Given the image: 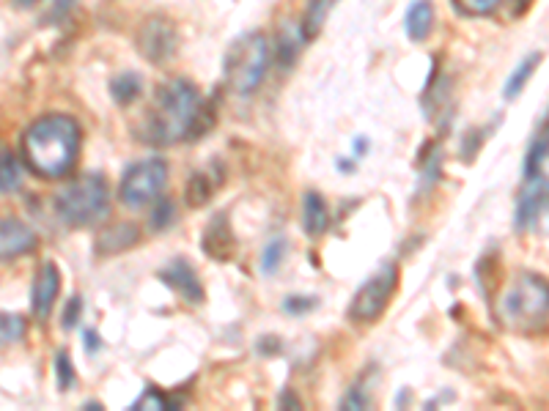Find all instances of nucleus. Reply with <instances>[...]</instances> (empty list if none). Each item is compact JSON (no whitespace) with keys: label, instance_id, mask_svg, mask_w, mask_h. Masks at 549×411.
<instances>
[{"label":"nucleus","instance_id":"obj_1","mask_svg":"<svg viewBox=\"0 0 549 411\" xmlns=\"http://www.w3.org/2000/svg\"><path fill=\"white\" fill-rule=\"evenodd\" d=\"M215 127V105H209L201 91L187 77H173L162 83L154 102L140 118L138 137L154 148L176 146L184 140H198Z\"/></svg>","mask_w":549,"mask_h":411},{"label":"nucleus","instance_id":"obj_2","mask_svg":"<svg viewBox=\"0 0 549 411\" xmlns=\"http://www.w3.org/2000/svg\"><path fill=\"white\" fill-rule=\"evenodd\" d=\"M25 165L42 179H64L80 157V124L72 116H44L22 135Z\"/></svg>","mask_w":549,"mask_h":411},{"label":"nucleus","instance_id":"obj_3","mask_svg":"<svg viewBox=\"0 0 549 411\" xmlns=\"http://www.w3.org/2000/svg\"><path fill=\"white\" fill-rule=\"evenodd\" d=\"M549 291L541 274H519L500 299V321L519 335H539L547 329Z\"/></svg>","mask_w":549,"mask_h":411},{"label":"nucleus","instance_id":"obj_4","mask_svg":"<svg viewBox=\"0 0 549 411\" xmlns=\"http://www.w3.org/2000/svg\"><path fill=\"white\" fill-rule=\"evenodd\" d=\"M270 69V42L261 31H250L237 36L226 50L223 74L228 88L237 96L256 94Z\"/></svg>","mask_w":549,"mask_h":411},{"label":"nucleus","instance_id":"obj_5","mask_svg":"<svg viewBox=\"0 0 549 411\" xmlns=\"http://www.w3.org/2000/svg\"><path fill=\"white\" fill-rule=\"evenodd\" d=\"M55 214L58 220L69 225V228H86L94 222L105 220L110 209V195H108V181L97 176V173H88L80 176L72 184H66L64 190L55 195Z\"/></svg>","mask_w":549,"mask_h":411},{"label":"nucleus","instance_id":"obj_6","mask_svg":"<svg viewBox=\"0 0 549 411\" xmlns=\"http://www.w3.org/2000/svg\"><path fill=\"white\" fill-rule=\"evenodd\" d=\"M168 184V165L162 159H140L124 170L119 184V198L127 209H146L162 198Z\"/></svg>","mask_w":549,"mask_h":411},{"label":"nucleus","instance_id":"obj_7","mask_svg":"<svg viewBox=\"0 0 549 411\" xmlns=\"http://www.w3.org/2000/svg\"><path fill=\"white\" fill-rule=\"evenodd\" d=\"M396 288H399V266L385 264L357 288L355 299L349 305V321L352 324H374L388 310Z\"/></svg>","mask_w":549,"mask_h":411},{"label":"nucleus","instance_id":"obj_8","mask_svg":"<svg viewBox=\"0 0 549 411\" xmlns=\"http://www.w3.org/2000/svg\"><path fill=\"white\" fill-rule=\"evenodd\" d=\"M138 50L140 55L154 66L168 64L179 53V31L168 17L154 14L138 28Z\"/></svg>","mask_w":549,"mask_h":411},{"label":"nucleus","instance_id":"obj_9","mask_svg":"<svg viewBox=\"0 0 549 411\" xmlns=\"http://www.w3.org/2000/svg\"><path fill=\"white\" fill-rule=\"evenodd\" d=\"M547 211V173L522 179L517 195V209H514V228L517 231H530L541 214Z\"/></svg>","mask_w":549,"mask_h":411},{"label":"nucleus","instance_id":"obj_10","mask_svg":"<svg viewBox=\"0 0 549 411\" xmlns=\"http://www.w3.org/2000/svg\"><path fill=\"white\" fill-rule=\"evenodd\" d=\"M160 280L182 296L184 302H190V305H201L204 302V285L198 280V272H195L190 261L173 258L171 264L160 269Z\"/></svg>","mask_w":549,"mask_h":411},{"label":"nucleus","instance_id":"obj_11","mask_svg":"<svg viewBox=\"0 0 549 411\" xmlns=\"http://www.w3.org/2000/svg\"><path fill=\"white\" fill-rule=\"evenodd\" d=\"M201 250L215 261H231L237 255V236H234V228L228 222L226 211H217L215 217L209 220L204 239H201Z\"/></svg>","mask_w":549,"mask_h":411},{"label":"nucleus","instance_id":"obj_12","mask_svg":"<svg viewBox=\"0 0 549 411\" xmlns=\"http://www.w3.org/2000/svg\"><path fill=\"white\" fill-rule=\"evenodd\" d=\"M36 244H39V239L25 222L14 220V217L0 220V261H11V258L33 253Z\"/></svg>","mask_w":549,"mask_h":411},{"label":"nucleus","instance_id":"obj_13","mask_svg":"<svg viewBox=\"0 0 549 411\" xmlns=\"http://www.w3.org/2000/svg\"><path fill=\"white\" fill-rule=\"evenodd\" d=\"M58 291H61V272H58V266L50 261V264H44L42 269H39L36 280H33V288H31L33 318L44 321V318L50 316Z\"/></svg>","mask_w":549,"mask_h":411},{"label":"nucleus","instance_id":"obj_14","mask_svg":"<svg viewBox=\"0 0 549 411\" xmlns=\"http://www.w3.org/2000/svg\"><path fill=\"white\" fill-rule=\"evenodd\" d=\"M140 228L138 225H132V222H116V225H110L105 231L97 236V244H94V250L102 258H110V255H119L124 250H130L135 244L140 242Z\"/></svg>","mask_w":549,"mask_h":411},{"label":"nucleus","instance_id":"obj_15","mask_svg":"<svg viewBox=\"0 0 549 411\" xmlns=\"http://www.w3.org/2000/svg\"><path fill=\"white\" fill-rule=\"evenodd\" d=\"M302 228L311 239H319L330 228V209L319 192H305L302 198Z\"/></svg>","mask_w":549,"mask_h":411},{"label":"nucleus","instance_id":"obj_16","mask_svg":"<svg viewBox=\"0 0 549 411\" xmlns=\"http://www.w3.org/2000/svg\"><path fill=\"white\" fill-rule=\"evenodd\" d=\"M431 28H434V3L431 0H415L407 9L404 31H407L412 42H426Z\"/></svg>","mask_w":549,"mask_h":411},{"label":"nucleus","instance_id":"obj_17","mask_svg":"<svg viewBox=\"0 0 549 411\" xmlns=\"http://www.w3.org/2000/svg\"><path fill=\"white\" fill-rule=\"evenodd\" d=\"M338 0H308V6H305V14H302L300 22V33L305 42H313L319 33H322L324 22L330 17V11Z\"/></svg>","mask_w":549,"mask_h":411},{"label":"nucleus","instance_id":"obj_18","mask_svg":"<svg viewBox=\"0 0 549 411\" xmlns=\"http://www.w3.org/2000/svg\"><path fill=\"white\" fill-rule=\"evenodd\" d=\"M302 44H305V39H302L300 25L286 22V25L278 31V36H275V58H278V64L280 66L294 64V61H297V55H300Z\"/></svg>","mask_w":549,"mask_h":411},{"label":"nucleus","instance_id":"obj_19","mask_svg":"<svg viewBox=\"0 0 549 411\" xmlns=\"http://www.w3.org/2000/svg\"><path fill=\"white\" fill-rule=\"evenodd\" d=\"M217 179L209 173V170H198L190 176L187 181V187H184V201L187 206H193V209H201L206 203L212 201V195H215Z\"/></svg>","mask_w":549,"mask_h":411},{"label":"nucleus","instance_id":"obj_20","mask_svg":"<svg viewBox=\"0 0 549 411\" xmlns=\"http://www.w3.org/2000/svg\"><path fill=\"white\" fill-rule=\"evenodd\" d=\"M22 184V170L20 162L14 157V151L9 146L0 143V195H9L17 192Z\"/></svg>","mask_w":549,"mask_h":411},{"label":"nucleus","instance_id":"obj_21","mask_svg":"<svg viewBox=\"0 0 549 411\" xmlns=\"http://www.w3.org/2000/svg\"><path fill=\"white\" fill-rule=\"evenodd\" d=\"M140 94H143V80H140V74L124 72L116 74V77L110 80V96L116 99V105H132Z\"/></svg>","mask_w":549,"mask_h":411},{"label":"nucleus","instance_id":"obj_22","mask_svg":"<svg viewBox=\"0 0 549 411\" xmlns=\"http://www.w3.org/2000/svg\"><path fill=\"white\" fill-rule=\"evenodd\" d=\"M541 173H547V127H544V118H541V135L530 143L528 154H525V170H522V179L541 176Z\"/></svg>","mask_w":549,"mask_h":411},{"label":"nucleus","instance_id":"obj_23","mask_svg":"<svg viewBox=\"0 0 549 411\" xmlns=\"http://www.w3.org/2000/svg\"><path fill=\"white\" fill-rule=\"evenodd\" d=\"M541 58H544L541 53H530L528 58H525V61L511 72L506 88H503V96H506V99H517V96L522 94V88L528 85V80L533 77V72H536V66L541 64Z\"/></svg>","mask_w":549,"mask_h":411},{"label":"nucleus","instance_id":"obj_24","mask_svg":"<svg viewBox=\"0 0 549 411\" xmlns=\"http://www.w3.org/2000/svg\"><path fill=\"white\" fill-rule=\"evenodd\" d=\"M286 250H289V242H286V236H275L270 239V244L264 247V253H261V272L264 274H275L283 264V258H286Z\"/></svg>","mask_w":549,"mask_h":411},{"label":"nucleus","instance_id":"obj_25","mask_svg":"<svg viewBox=\"0 0 549 411\" xmlns=\"http://www.w3.org/2000/svg\"><path fill=\"white\" fill-rule=\"evenodd\" d=\"M28 321L17 313H0V346H9L25 338Z\"/></svg>","mask_w":549,"mask_h":411},{"label":"nucleus","instance_id":"obj_26","mask_svg":"<svg viewBox=\"0 0 549 411\" xmlns=\"http://www.w3.org/2000/svg\"><path fill=\"white\" fill-rule=\"evenodd\" d=\"M451 3L462 17H489L503 0H451Z\"/></svg>","mask_w":549,"mask_h":411},{"label":"nucleus","instance_id":"obj_27","mask_svg":"<svg viewBox=\"0 0 549 411\" xmlns=\"http://www.w3.org/2000/svg\"><path fill=\"white\" fill-rule=\"evenodd\" d=\"M132 409H179V401L168 398V395L157 390V387H149V390L140 395L138 401L132 403Z\"/></svg>","mask_w":549,"mask_h":411},{"label":"nucleus","instance_id":"obj_28","mask_svg":"<svg viewBox=\"0 0 549 411\" xmlns=\"http://www.w3.org/2000/svg\"><path fill=\"white\" fill-rule=\"evenodd\" d=\"M55 376H58V387H61V390H72L77 373L75 368H72V359H69L66 351H58V354H55Z\"/></svg>","mask_w":549,"mask_h":411},{"label":"nucleus","instance_id":"obj_29","mask_svg":"<svg viewBox=\"0 0 549 411\" xmlns=\"http://www.w3.org/2000/svg\"><path fill=\"white\" fill-rule=\"evenodd\" d=\"M173 220H176V209H173V203L165 198V201H157L154 211H151V228L154 231H165V228H171Z\"/></svg>","mask_w":549,"mask_h":411},{"label":"nucleus","instance_id":"obj_30","mask_svg":"<svg viewBox=\"0 0 549 411\" xmlns=\"http://www.w3.org/2000/svg\"><path fill=\"white\" fill-rule=\"evenodd\" d=\"M319 307V299L316 296H286L283 299V310L289 313V316H305V313H311Z\"/></svg>","mask_w":549,"mask_h":411},{"label":"nucleus","instance_id":"obj_31","mask_svg":"<svg viewBox=\"0 0 549 411\" xmlns=\"http://www.w3.org/2000/svg\"><path fill=\"white\" fill-rule=\"evenodd\" d=\"M368 406H371V395H368L366 379H363V384H355L352 390L346 392L341 409H368Z\"/></svg>","mask_w":549,"mask_h":411},{"label":"nucleus","instance_id":"obj_32","mask_svg":"<svg viewBox=\"0 0 549 411\" xmlns=\"http://www.w3.org/2000/svg\"><path fill=\"white\" fill-rule=\"evenodd\" d=\"M80 316H83V296H72V299L66 302L64 318H61V321H64V329H75Z\"/></svg>","mask_w":549,"mask_h":411},{"label":"nucleus","instance_id":"obj_33","mask_svg":"<svg viewBox=\"0 0 549 411\" xmlns=\"http://www.w3.org/2000/svg\"><path fill=\"white\" fill-rule=\"evenodd\" d=\"M72 9H75V0H53V6L47 11V14H50L47 22H61Z\"/></svg>","mask_w":549,"mask_h":411},{"label":"nucleus","instance_id":"obj_34","mask_svg":"<svg viewBox=\"0 0 549 411\" xmlns=\"http://www.w3.org/2000/svg\"><path fill=\"white\" fill-rule=\"evenodd\" d=\"M280 340L278 338H261L259 340V351L261 354H278L280 351Z\"/></svg>","mask_w":549,"mask_h":411},{"label":"nucleus","instance_id":"obj_35","mask_svg":"<svg viewBox=\"0 0 549 411\" xmlns=\"http://www.w3.org/2000/svg\"><path fill=\"white\" fill-rule=\"evenodd\" d=\"M83 338H86V351H88V354H94V351L102 346V338H99L94 329H86V335H83Z\"/></svg>","mask_w":549,"mask_h":411},{"label":"nucleus","instance_id":"obj_36","mask_svg":"<svg viewBox=\"0 0 549 411\" xmlns=\"http://www.w3.org/2000/svg\"><path fill=\"white\" fill-rule=\"evenodd\" d=\"M280 406H283V409H286V406H291V409H300V398H294L291 392H283V395H280Z\"/></svg>","mask_w":549,"mask_h":411},{"label":"nucleus","instance_id":"obj_37","mask_svg":"<svg viewBox=\"0 0 549 411\" xmlns=\"http://www.w3.org/2000/svg\"><path fill=\"white\" fill-rule=\"evenodd\" d=\"M355 154H357V157H360V154L366 157V154H368V140H366V137H357V140H355Z\"/></svg>","mask_w":549,"mask_h":411},{"label":"nucleus","instance_id":"obj_38","mask_svg":"<svg viewBox=\"0 0 549 411\" xmlns=\"http://www.w3.org/2000/svg\"><path fill=\"white\" fill-rule=\"evenodd\" d=\"M17 3H20V6H31L33 0H17Z\"/></svg>","mask_w":549,"mask_h":411}]
</instances>
